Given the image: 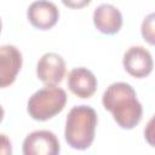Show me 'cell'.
Returning <instances> with one entry per match:
<instances>
[{
	"instance_id": "cell-1",
	"label": "cell",
	"mask_w": 155,
	"mask_h": 155,
	"mask_svg": "<svg viewBox=\"0 0 155 155\" xmlns=\"http://www.w3.org/2000/svg\"><path fill=\"white\" fill-rule=\"evenodd\" d=\"M103 107L113 114L115 122L124 130L134 128L143 115V108L136 91L127 82H114L102 96Z\"/></svg>"
},
{
	"instance_id": "cell-2",
	"label": "cell",
	"mask_w": 155,
	"mask_h": 155,
	"mask_svg": "<svg viewBox=\"0 0 155 155\" xmlns=\"http://www.w3.org/2000/svg\"><path fill=\"white\" fill-rule=\"evenodd\" d=\"M98 117L96 110L90 105L73 107L65 119L64 138L68 145L76 150H85L94 140Z\"/></svg>"
},
{
	"instance_id": "cell-3",
	"label": "cell",
	"mask_w": 155,
	"mask_h": 155,
	"mask_svg": "<svg viewBox=\"0 0 155 155\" xmlns=\"http://www.w3.org/2000/svg\"><path fill=\"white\" fill-rule=\"evenodd\" d=\"M67 103V93L62 87L46 86L35 91L28 99L27 110L31 119L46 121L59 114Z\"/></svg>"
},
{
	"instance_id": "cell-4",
	"label": "cell",
	"mask_w": 155,
	"mask_h": 155,
	"mask_svg": "<svg viewBox=\"0 0 155 155\" xmlns=\"http://www.w3.org/2000/svg\"><path fill=\"white\" fill-rule=\"evenodd\" d=\"M22 151L24 155H57L61 151V145L53 132L38 130L24 138Z\"/></svg>"
},
{
	"instance_id": "cell-5",
	"label": "cell",
	"mask_w": 155,
	"mask_h": 155,
	"mask_svg": "<svg viewBox=\"0 0 155 155\" xmlns=\"http://www.w3.org/2000/svg\"><path fill=\"white\" fill-rule=\"evenodd\" d=\"M65 75V61L54 52L41 56L36 64V76L46 86L58 85Z\"/></svg>"
},
{
	"instance_id": "cell-6",
	"label": "cell",
	"mask_w": 155,
	"mask_h": 155,
	"mask_svg": "<svg viewBox=\"0 0 155 155\" xmlns=\"http://www.w3.org/2000/svg\"><path fill=\"white\" fill-rule=\"evenodd\" d=\"M125 70L134 78H145L153 70L151 53L143 46H131L126 50L122 57Z\"/></svg>"
},
{
	"instance_id": "cell-7",
	"label": "cell",
	"mask_w": 155,
	"mask_h": 155,
	"mask_svg": "<svg viewBox=\"0 0 155 155\" xmlns=\"http://www.w3.org/2000/svg\"><path fill=\"white\" fill-rule=\"evenodd\" d=\"M28 21L40 30L51 29L59 19V10L48 0H35L27 10Z\"/></svg>"
},
{
	"instance_id": "cell-8",
	"label": "cell",
	"mask_w": 155,
	"mask_h": 155,
	"mask_svg": "<svg viewBox=\"0 0 155 155\" xmlns=\"http://www.w3.org/2000/svg\"><path fill=\"white\" fill-rule=\"evenodd\" d=\"M22 53L13 45L0 46V88L15 82L22 68Z\"/></svg>"
},
{
	"instance_id": "cell-9",
	"label": "cell",
	"mask_w": 155,
	"mask_h": 155,
	"mask_svg": "<svg viewBox=\"0 0 155 155\" xmlns=\"http://www.w3.org/2000/svg\"><path fill=\"white\" fill-rule=\"evenodd\" d=\"M97 85L98 81L94 74L85 67L74 68L68 73L67 86L70 92L80 98H90L96 92Z\"/></svg>"
},
{
	"instance_id": "cell-10",
	"label": "cell",
	"mask_w": 155,
	"mask_h": 155,
	"mask_svg": "<svg viewBox=\"0 0 155 155\" xmlns=\"http://www.w3.org/2000/svg\"><path fill=\"white\" fill-rule=\"evenodd\" d=\"M93 24L103 34H116L122 27V15L111 4H102L93 11Z\"/></svg>"
},
{
	"instance_id": "cell-11",
	"label": "cell",
	"mask_w": 155,
	"mask_h": 155,
	"mask_svg": "<svg viewBox=\"0 0 155 155\" xmlns=\"http://www.w3.org/2000/svg\"><path fill=\"white\" fill-rule=\"evenodd\" d=\"M140 31H142V36L144 40H147L150 45L154 44V13L148 15L140 27Z\"/></svg>"
},
{
	"instance_id": "cell-12",
	"label": "cell",
	"mask_w": 155,
	"mask_h": 155,
	"mask_svg": "<svg viewBox=\"0 0 155 155\" xmlns=\"http://www.w3.org/2000/svg\"><path fill=\"white\" fill-rule=\"evenodd\" d=\"M12 145L8 137L4 133H0V155H11Z\"/></svg>"
},
{
	"instance_id": "cell-13",
	"label": "cell",
	"mask_w": 155,
	"mask_h": 155,
	"mask_svg": "<svg viewBox=\"0 0 155 155\" xmlns=\"http://www.w3.org/2000/svg\"><path fill=\"white\" fill-rule=\"evenodd\" d=\"M61 1L63 2L64 6L69 8H82L91 2V0H61Z\"/></svg>"
},
{
	"instance_id": "cell-14",
	"label": "cell",
	"mask_w": 155,
	"mask_h": 155,
	"mask_svg": "<svg viewBox=\"0 0 155 155\" xmlns=\"http://www.w3.org/2000/svg\"><path fill=\"white\" fill-rule=\"evenodd\" d=\"M4 115H5V111H4V108L0 105V122L2 121V119H4Z\"/></svg>"
},
{
	"instance_id": "cell-15",
	"label": "cell",
	"mask_w": 155,
	"mask_h": 155,
	"mask_svg": "<svg viewBox=\"0 0 155 155\" xmlns=\"http://www.w3.org/2000/svg\"><path fill=\"white\" fill-rule=\"evenodd\" d=\"M1 27H2V24H1V19H0V31H1Z\"/></svg>"
}]
</instances>
